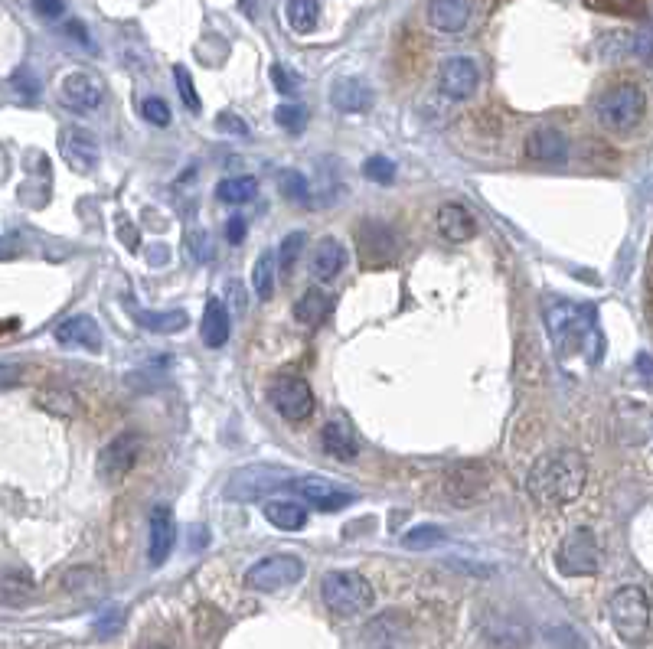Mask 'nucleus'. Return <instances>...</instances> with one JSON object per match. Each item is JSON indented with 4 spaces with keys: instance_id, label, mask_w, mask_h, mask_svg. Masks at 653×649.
Returning <instances> with one entry per match:
<instances>
[{
    "instance_id": "1",
    "label": "nucleus",
    "mask_w": 653,
    "mask_h": 649,
    "mask_svg": "<svg viewBox=\"0 0 653 649\" xmlns=\"http://www.w3.org/2000/svg\"><path fill=\"white\" fill-rule=\"evenodd\" d=\"M588 483V464L578 451L542 454L526 473V493L542 509H562L582 496Z\"/></svg>"
},
{
    "instance_id": "2",
    "label": "nucleus",
    "mask_w": 653,
    "mask_h": 649,
    "mask_svg": "<svg viewBox=\"0 0 653 649\" xmlns=\"http://www.w3.org/2000/svg\"><path fill=\"white\" fill-rule=\"evenodd\" d=\"M595 115L614 134H627L634 131L647 115V95L637 82H618L598 95L595 102Z\"/></svg>"
},
{
    "instance_id": "3",
    "label": "nucleus",
    "mask_w": 653,
    "mask_h": 649,
    "mask_svg": "<svg viewBox=\"0 0 653 649\" xmlns=\"http://www.w3.org/2000/svg\"><path fill=\"white\" fill-rule=\"evenodd\" d=\"M608 617L611 627L618 630V636L624 643L640 646L647 643L650 636V597L644 588L637 584H627V588H618L608 601Z\"/></svg>"
},
{
    "instance_id": "4",
    "label": "nucleus",
    "mask_w": 653,
    "mask_h": 649,
    "mask_svg": "<svg viewBox=\"0 0 653 649\" xmlns=\"http://www.w3.org/2000/svg\"><path fill=\"white\" fill-rule=\"evenodd\" d=\"M320 597H324L330 614L356 617L373 604V588H369V581L356 571H330L327 578L320 581Z\"/></svg>"
},
{
    "instance_id": "5",
    "label": "nucleus",
    "mask_w": 653,
    "mask_h": 649,
    "mask_svg": "<svg viewBox=\"0 0 653 649\" xmlns=\"http://www.w3.org/2000/svg\"><path fill=\"white\" fill-rule=\"evenodd\" d=\"M556 568L565 578H582V574H598L601 571V542L598 535L578 526L572 529L556 548Z\"/></svg>"
},
{
    "instance_id": "6",
    "label": "nucleus",
    "mask_w": 653,
    "mask_h": 649,
    "mask_svg": "<svg viewBox=\"0 0 653 649\" xmlns=\"http://www.w3.org/2000/svg\"><path fill=\"white\" fill-rule=\"evenodd\" d=\"M304 578V561L298 555H268L245 571V588L258 594L281 591L288 584H298Z\"/></svg>"
},
{
    "instance_id": "7",
    "label": "nucleus",
    "mask_w": 653,
    "mask_h": 649,
    "mask_svg": "<svg viewBox=\"0 0 653 649\" xmlns=\"http://www.w3.org/2000/svg\"><path fill=\"white\" fill-rule=\"evenodd\" d=\"M268 402L285 421H307L314 415V392L301 376H278L268 385Z\"/></svg>"
},
{
    "instance_id": "8",
    "label": "nucleus",
    "mask_w": 653,
    "mask_h": 649,
    "mask_svg": "<svg viewBox=\"0 0 653 649\" xmlns=\"http://www.w3.org/2000/svg\"><path fill=\"white\" fill-rule=\"evenodd\" d=\"M138 457H141V438L134 431H121L102 447V454L95 460V470L105 483H118L134 470Z\"/></svg>"
},
{
    "instance_id": "9",
    "label": "nucleus",
    "mask_w": 653,
    "mask_h": 649,
    "mask_svg": "<svg viewBox=\"0 0 653 649\" xmlns=\"http://www.w3.org/2000/svg\"><path fill=\"white\" fill-rule=\"evenodd\" d=\"M285 490H291L294 496H301L307 499L314 509H320V513H330V509H343V506H350L353 503V493L347 490H340V486H334L330 480L324 477H291L285 483Z\"/></svg>"
},
{
    "instance_id": "10",
    "label": "nucleus",
    "mask_w": 653,
    "mask_h": 649,
    "mask_svg": "<svg viewBox=\"0 0 653 649\" xmlns=\"http://www.w3.org/2000/svg\"><path fill=\"white\" fill-rule=\"evenodd\" d=\"M291 480L288 470H275V467H249L236 473V477L229 480L226 486V496L229 499H255L262 493H271V490H285V483Z\"/></svg>"
},
{
    "instance_id": "11",
    "label": "nucleus",
    "mask_w": 653,
    "mask_h": 649,
    "mask_svg": "<svg viewBox=\"0 0 653 649\" xmlns=\"http://www.w3.org/2000/svg\"><path fill=\"white\" fill-rule=\"evenodd\" d=\"M438 85H441V92H445L448 98H454V102H464V98H471L477 92V85H480L477 62L467 59V56L445 59V62H441V69H438Z\"/></svg>"
},
{
    "instance_id": "12",
    "label": "nucleus",
    "mask_w": 653,
    "mask_h": 649,
    "mask_svg": "<svg viewBox=\"0 0 653 649\" xmlns=\"http://www.w3.org/2000/svg\"><path fill=\"white\" fill-rule=\"evenodd\" d=\"M399 255V235L383 222H366L360 229V258L366 268H383Z\"/></svg>"
},
{
    "instance_id": "13",
    "label": "nucleus",
    "mask_w": 653,
    "mask_h": 649,
    "mask_svg": "<svg viewBox=\"0 0 653 649\" xmlns=\"http://www.w3.org/2000/svg\"><path fill=\"white\" fill-rule=\"evenodd\" d=\"M59 151L69 160V167L76 173H92L98 167V141L92 131L85 128H76V124H69L59 134Z\"/></svg>"
},
{
    "instance_id": "14",
    "label": "nucleus",
    "mask_w": 653,
    "mask_h": 649,
    "mask_svg": "<svg viewBox=\"0 0 653 649\" xmlns=\"http://www.w3.org/2000/svg\"><path fill=\"white\" fill-rule=\"evenodd\" d=\"M445 490L454 506H471L487 493V470L480 464H461L448 473Z\"/></svg>"
},
{
    "instance_id": "15",
    "label": "nucleus",
    "mask_w": 653,
    "mask_h": 649,
    "mask_svg": "<svg viewBox=\"0 0 653 649\" xmlns=\"http://www.w3.org/2000/svg\"><path fill=\"white\" fill-rule=\"evenodd\" d=\"M102 98H105V89L92 72L76 69L63 79V102L72 111H82V115L85 111H95L98 105H102Z\"/></svg>"
},
{
    "instance_id": "16",
    "label": "nucleus",
    "mask_w": 653,
    "mask_h": 649,
    "mask_svg": "<svg viewBox=\"0 0 653 649\" xmlns=\"http://www.w3.org/2000/svg\"><path fill=\"white\" fill-rule=\"evenodd\" d=\"M484 636L500 649H523L529 646V627L523 620H516L513 614H487L480 620Z\"/></svg>"
},
{
    "instance_id": "17",
    "label": "nucleus",
    "mask_w": 653,
    "mask_h": 649,
    "mask_svg": "<svg viewBox=\"0 0 653 649\" xmlns=\"http://www.w3.org/2000/svg\"><path fill=\"white\" fill-rule=\"evenodd\" d=\"M373 98H376L373 89L356 76L337 79L334 85H330V105L343 111V115H363V111L373 108Z\"/></svg>"
},
{
    "instance_id": "18",
    "label": "nucleus",
    "mask_w": 653,
    "mask_h": 649,
    "mask_svg": "<svg viewBox=\"0 0 653 649\" xmlns=\"http://www.w3.org/2000/svg\"><path fill=\"white\" fill-rule=\"evenodd\" d=\"M474 14V0H428V23L438 33H461Z\"/></svg>"
},
{
    "instance_id": "19",
    "label": "nucleus",
    "mask_w": 653,
    "mask_h": 649,
    "mask_svg": "<svg viewBox=\"0 0 653 649\" xmlns=\"http://www.w3.org/2000/svg\"><path fill=\"white\" fill-rule=\"evenodd\" d=\"M526 157L539 164H562L569 157V137L559 128H536L526 137Z\"/></svg>"
},
{
    "instance_id": "20",
    "label": "nucleus",
    "mask_w": 653,
    "mask_h": 649,
    "mask_svg": "<svg viewBox=\"0 0 653 649\" xmlns=\"http://www.w3.org/2000/svg\"><path fill=\"white\" fill-rule=\"evenodd\" d=\"M177 545V519L167 506H157L151 513V565H164Z\"/></svg>"
},
{
    "instance_id": "21",
    "label": "nucleus",
    "mask_w": 653,
    "mask_h": 649,
    "mask_svg": "<svg viewBox=\"0 0 653 649\" xmlns=\"http://www.w3.org/2000/svg\"><path fill=\"white\" fill-rule=\"evenodd\" d=\"M343 265H347V248H343V242L334 239V235L320 239L314 255H311V278L314 281H334L343 271Z\"/></svg>"
},
{
    "instance_id": "22",
    "label": "nucleus",
    "mask_w": 653,
    "mask_h": 649,
    "mask_svg": "<svg viewBox=\"0 0 653 649\" xmlns=\"http://www.w3.org/2000/svg\"><path fill=\"white\" fill-rule=\"evenodd\" d=\"M56 343H63V346H85V349H102V330H98L95 317L76 314V317H66V320L56 327Z\"/></svg>"
},
{
    "instance_id": "23",
    "label": "nucleus",
    "mask_w": 653,
    "mask_h": 649,
    "mask_svg": "<svg viewBox=\"0 0 653 649\" xmlns=\"http://www.w3.org/2000/svg\"><path fill=\"white\" fill-rule=\"evenodd\" d=\"M334 294L324 291V287H311V291H304L298 297V304H294V320L301 323V327H320L330 314H334Z\"/></svg>"
},
{
    "instance_id": "24",
    "label": "nucleus",
    "mask_w": 653,
    "mask_h": 649,
    "mask_svg": "<svg viewBox=\"0 0 653 649\" xmlns=\"http://www.w3.org/2000/svg\"><path fill=\"white\" fill-rule=\"evenodd\" d=\"M320 441H324V451L334 460H356V454H360L356 431L350 428V421H343V418L327 421L324 431H320Z\"/></svg>"
},
{
    "instance_id": "25",
    "label": "nucleus",
    "mask_w": 653,
    "mask_h": 649,
    "mask_svg": "<svg viewBox=\"0 0 653 649\" xmlns=\"http://www.w3.org/2000/svg\"><path fill=\"white\" fill-rule=\"evenodd\" d=\"M438 232L445 235L448 242L461 245V242H471L474 239L477 222H474V216L461 203H445V206L438 209Z\"/></svg>"
},
{
    "instance_id": "26",
    "label": "nucleus",
    "mask_w": 653,
    "mask_h": 649,
    "mask_svg": "<svg viewBox=\"0 0 653 649\" xmlns=\"http://www.w3.org/2000/svg\"><path fill=\"white\" fill-rule=\"evenodd\" d=\"M200 333H203V343H206L209 349H223V346L229 343L232 323H229V310L223 307V301H209V304H206Z\"/></svg>"
},
{
    "instance_id": "27",
    "label": "nucleus",
    "mask_w": 653,
    "mask_h": 649,
    "mask_svg": "<svg viewBox=\"0 0 653 649\" xmlns=\"http://www.w3.org/2000/svg\"><path fill=\"white\" fill-rule=\"evenodd\" d=\"M265 519L275 529L301 532L307 526V509L301 503H294V499H271V503H265Z\"/></svg>"
},
{
    "instance_id": "28",
    "label": "nucleus",
    "mask_w": 653,
    "mask_h": 649,
    "mask_svg": "<svg viewBox=\"0 0 653 649\" xmlns=\"http://www.w3.org/2000/svg\"><path fill=\"white\" fill-rule=\"evenodd\" d=\"M33 597V578L23 571H0V604L23 607Z\"/></svg>"
},
{
    "instance_id": "29",
    "label": "nucleus",
    "mask_w": 653,
    "mask_h": 649,
    "mask_svg": "<svg viewBox=\"0 0 653 649\" xmlns=\"http://www.w3.org/2000/svg\"><path fill=\"white\" fill-rule=\"evenodd\" d=\"M134 323L151 333H180L187 327V314L183 310H134Z\"/></svg>"
},
{
    "instance_id": "30",
    "label": "nucleus",
    "mask_w": 653,
    "mask_h": 649,
    "mask_svg": "<svg viewBox=\"0 0 653 649\" xmlns=\"http://www.w3.org/2000/svg\"><path fill=\"white\" fill-rule=\"evenodd\" d=\"M258 193V180L255 177H229L216 186V199L226 206H242V203H252Z\"/></svg>"
},
{
    "instance_id": "31",
    "label": "nucleus",
    "mask_w": 653,
    "mask_h": 649,
    "mask_svg": "<svg viewBox=\"0 0 653 649\" xmlns=\"http://www.w3.org/2000/svg\"><path fill=\"white\" fill-rule=\"evenodd\" d=\"M285 20L294 33H311L320 20V4L317 0H288L285 4Z\"/></svg>"
},
{
    "instance_id": "32",
    "label": "nucleus",
    "mask_w": 653,
    "mask_h": 649,
    "mask_svg": "<svg viewBox=\"0 0 653 649\" xmlns=\"http://www.w3.org/2000/svg\"><path fill=\"white\" fill-rule=\"evenodd\" d=\"M252 291H255L258 301H268V297L275 294V252H271V248H265V252L255 258Z\"/></svg>"
},
{
    "instance_id": "33",
    "label": "nucleus",
    "mask_w": 653,
    "mask_h": 649,
    "mask_svg": "<svg viewBox=\"0 0 653 649\" xmlns=\"http://www.w3.org/2000/svg\"><path fill=\"white\" fill-rule=\"evenodd\" d=\"M405 627V620L399 614H383V617H376L373 623L366 627V640H373V643H389V640H396V636L402 633Z\"/></svg>"
},
{
    "instance_id": "34",
    "label": "nucleus",
    "mask_w": 653,
    "mask_h": 649,
    "mask_svg": "<svg viewBox=\"0 0 653 649\" xmlns=\"http://www.w3.org/2000/svg\"><path fill=\"white\" fill-rule=\"evenodd\" d=\"M278 186H281V196L291 199V203H307V199H311V186H307L304 173L298 170H281Z\"/></svg>"
},
{
    "instance_id": "35",
    "label": "nucleus",
    "mask_w": 653,
    "mask_h": 649,
    "mask_svg": "<svg viewBox=\"0 0 653 649\" xmlns=\"http://www.w3.org/2000/svg\"><path fill=\"white\" fill-rule=\"evenodd\" d=\"M304 242H307V235H304V232H291V235H285V242H281V248L275 252L278 268L285 271V274H291L294 265H298V258H301V252H304Z\"/></svg>"
},
{
    "instance_id": "36",
    "label": "nucleus",
    "mask_w": 653,
    "mask_h": 649,
    "mask_svg": "<svg viewBox=\"0 0 653 649\" xmlns=\"http://www.w3.org/2000/svg\"><path fill=\"white\" fill-rule=\"evenodd\" d=\"M275 121H278V128H285L288 134H301L307 128V108L304 105H278Z\"/></svg>"
},
{
    "instance_id": "37",
    "label": "nucleus",
    "mask_w": 653,
    "mask_h": 649,
    "mask_svg": "<svg viewBox=\"0 0 653 649\" xmlns=\"http://www.w3.org/2000/svg\"><path fill=\"white\" fill-rule=\"evenodd\" d=\"M363 177L373 180V183H379V186H389L392 180H396V160H389V157H369L366 164H363Z\"/></svg>"
},
{
    "instance_id": "38",
    "label": "nucleus",
    "mask_w": 653,
    "mask_h": 649,
    "mask_svg": "<svg viewBox=\"0 0 653 649\" xmlns=\"http://www.w3.org/2000/svg\"><path fill=\"white\" fill-rule=\"evenodd\" d=\"M445 542V532H441L438 526H418V529H412V532H405V539H402V545L405 548H435V545H441Z\"/></svg>"
},
{
    "instance_id": "39",
    "label": "nucleus",
    "mask_w": 653,
    "mask_h": 649,
    "mask_svg": "<svg viewBox=\"0 0 653 649\" xmlns=\"http://www.w3.org/2000/svg\"><path fill=\"white\" fill-rule=\"evenodd\" d=\"M141 115H144L147 124H154V128H167V124L174 121V115H170V105L164 102V98H157V95L144 98V102H141Z\"/></svg>"
},
{
    "instance_id": "40",
    "label": "nucleus",
    "mask_w": 653,
    "mask_h": 649,
    "mask_svg": "<svg viewBox=\"0 0 653 649\" xmlns=\"http://www.w3.org/2000/svg\"><path fill=\"white\" fill-rule=\"evenodd\" d=\"M121 627H125V610L121 607H108V610H102V614L95 617V623H92V630H95V636H115V633H121Z\"/></svg>"
},
{
    "instance_id": "41",
    "label": "nucleus",
    "mask_w": 653,
    "mask_h": 649,
    "mask_svg": "<svg viewBox=\"0 0 653 649\" xmlns=\"http://www.w3.org/2000/svg\"><path fill=\"white\" fill-rule=\"evenodd\" d=\"M174 79H177V92L180 98L187 102V108L193 111V115H200L203 111V102H200V95H196V85H193V76L183 66H174Z\"/></svg>"
},
{
    "instance_id": "42",
    "label": "nucleus",
    "mask_w": 653,
    "mask_h": 649,
    "mask_svg": "<svg viewBox=\"0 0 653 649\" xmlns=\"http://www.w3.org/2000/svg\"><path fill=\"white\" fill-rule=\"evenodd\" d=\"M591 10H598V14H618V17H627V14H637L640 4L644 0H585Z\"/></svg>"
},
{
    "instance_id": "43",
    "label": "nucleus",
    "mask_w": 653,
    "mask_h": 649,
    "mask_svg": "<svg viewBox=\"0 0 653 649\" xmlns=\"http://www.w3.org/2000/svg\"><path fill=\"white\" fill-rule=\"evenodd\" d=\"M98 588V571L95 568H72L66 574V591L79 594V591H95Z\"/></svg>"
},
{
    "instance_id": "44",
    "label": "nucleus",
    "mask_w": 653,
    "mask_h": 649,
    "mask_svg": "<svg viewBox=\"0 0 653 649\" xmlns=\"http://www.w3.org/2000/svg\"><path fill=\"white\" fill-rule=\"evenodd\" d=\"M549 643L556 649H585L582 636H578L575 630H569V627H552L549 630Z\"/></svg>"
},
{
    "instance_id": "45",
    "label": "nucleus",
    "mask_w": 653,
    "mask_h": 649,
    "mask_svg": "<svg viewBox=\"0 0 653 649\" xmlns=\"http://www.w3.org/2000/svg\"><path fill=\"white\" fill-rule=\"evenodd\" d=\"M216 124H219V131L229 137H249V124H245L236 111H223V115L216 118Z\"/></svg>"
},
{
    "instance_id": "46",
    "label": "nucleus",
    "mask_w": 653,
    "mask_h": 649,
    "mask_svg": "<svg viewBox=\"0 0 653 649\" xmlns=\"http://www.w3.org/2000/svg\"><path fill=\"white\" fill-rule=\"evenodd\" d=\"M271 82H275V89L285 92V95H291L294 89H298V79L288 76V72L281 69V66H271Z\"/></svg>"
},
{
    "instance_id": "47",
    "label": "nucleus",
    "mask_w": 653,
    "mask_h": 649,
    "mask_svg": "<svg viewBox=\"0 0 653 649\" xmlns=\"http://www.w3.org/2000/svg\"><path fill=\"white\" fill-rule=\"evenodd\" d=\"M23 379V366L17 363H0V389H14Z\"/></svg>"
},
{
    "instance_id": "48",
    "label": "nucleus",
    "mask_w": 653,
    "mask_h": 649,
    "mask_svg": "<svg viewBox=\"0 0 653 649\" xmlns=\"http://www.w3.org/2000/svg\"><path fill=\"white\" fill-rule=\"evenodd\" d=\"M33 10H36V14H40V17L56 20V17L66 10V4H63V0H33Z\"/></svg>"
},
{
    "instance_id": "49",
    "label": "nucleus",
    "mask_w": 653,
    "mask_h": 649,
    "mask_svg": "<svg viewBox=\"0 0 653 649\" xmlns=\"http://www.w3.org/2000/svg\"><path fill=\"white\" fill-rule=\"evenodd\" d=\"M226 239H229V245H239V242L245 239V219L232 216V219L226 222Z\"/></svg>"
},
{
    "instance_id": "50",
    "label": "nucleus",
    "mask_w": 653,
    "mask_h": 649,
    "mask_svg": "<svg viewBox=\"0 0 653 649\" xmlns=\"http://www.w3.org/2000/svg\"><path fill=\"white\" fill-rule=\"evenodd\" d=\"M637 53H640V59H650V36H647V30H640V36H637Z\"/></svg>"
},
{
    "instance_id": "51",
    "label": "nucleus",
    "mask_w": 653,
    "mask_h": 649,
    "mask_svg": "<svg viewBox=\"0 0 653 649\" xmlns=\"http://www.w3.org/2000/svg\"><path fill=\"white\" fill-rule=\"evenodd\" d=\"M69 36H76L79 43H89V33H85V27H79V23H69Z\"/></svg>"
},
{
    "instance_id": "52",
    "label": "nucleus",
    "mask_w": 653,
    "mask_h": 649,
    "mask_svg": "<svg viewBox=\"0 0 653 649\" xmlns=\"http://www.w3.org/2000/svg\"><path fill=\"white\" fill-rule=\"evenodd\" d=\"M147 649H167V646H147Z\"/></svg>"
},
{
    "instance_id": "53",
    "label": "nucleus",
    "mask_w": 653,
    "mask_h": 649,
    "mask_svg": "<svg viewBox=\"0 0 653 649\" xmlns=\"http://www.w3.org/2000/svg\"><path fill=\"white\" fill-rule=\"evenodd\" d=\"M383 649H389V646H383Z\"/></svg>"
}]
</instances>
